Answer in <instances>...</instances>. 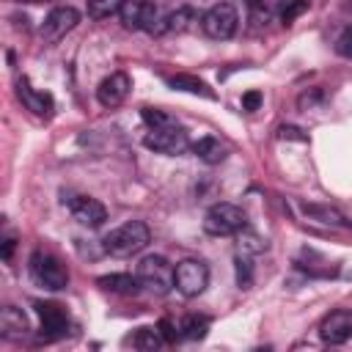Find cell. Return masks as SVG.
Listing matches in <instances>:
<instances>
[{"mask_svg": "<svg viewBox=\"0 0 352 352\" xmlns=\"http://www.w3.org/2000/svg\"><path fill=\"white\" fill-rule=\"evenodd\" d=\"M151 242V231L143 220H129L118 228H113L104 239H102V248L116 256V258H124V256H132V253H140L146 245Z\"/></svg>", "mask_w": 352, "mask_h": 352, "instance_id": "1", "label": "cell"}, {"mask_svg": "<svg viewBox=\"0 0 352 352\" xmlns=\"http://www.w3.org/2000/svg\"><path fill=\"white\" fill-rule=\"evenodd\" d=\"M138 280L143 289L154 292V294H168L173 286H176V270L168 264L165 256H143L138 261V270H135Z\"/></svg>", "mask_w": 352, "mask_h": 352, "instance_id": "2", "label": "cell"}, {"mask_svg": "<svg viewBox=\"0 0 352 352\" xmlns=\"http://www.w3.org/2000/svg\"><path fill=\"white\" fill-rule=\"evenodd\" d=\"M248 228V217L239 206L234 204H214L209 206V212L204 214V231L212 236H231Z\"/></svg>", "mask_w": 352, "mask_h": 352, "instance_id": "3", "label": "cell"}, {"mask_svg": "<svg viewBox=\"0 0 352 352\" xmlns=\"http://www.w3.org/2000/svg\"><path fill=\"white\" fill-rule=\"evenodd\" d=\"M28 270H30V278L50 289V292H58V289H66L69 286V270L52 256V253H44V250H36L28 261Z\"/></svg>", "mask_w": 352, "mask_h": 352, "instance_id": "4", "label": "cell"}, {"mask_svg": "<svg viewBox=\"0 0 352 352\" xmlns=\"http://www.w3.org/2000/svg\"><path fill=\"white\" fill-rule=\"evenodd\" d=\"M118 16L126 30L162 33V19H160V8L154 0H124Z\"/></svg>", "mask_w": 352, "mask_h": 352, "instance_id": "5", "label": "cell"}, {"mask_svg": "<svg viewBox=\"0 0 352 352\" xmlns=\"http://www.w3.org/2000/svg\"><path fill=\"white\" fill-rule=\"evenodd\" d=\"M143 146L157 151V154H165V157H179V154H184L190 148V138L179 124H170V126L151 129L143 138Z\"/></svg>", "mask_w": 352, "mask_h": 352, "instance_id": "6", "label": "cell"}, {"mask_svg": "<svg viewBox=\"0 0 352 352\" xmlns=\"http://www.w3.org/2000/svg\"><path fill=\"white\" fill-rule=\"evenodd\" d=\"M236 8L231 3H217L212 6L204 16H201V30L209 36V38H217V41H226L236 33Z\"/></svg>", "mask_w": 352, "mask_h": 352, "instance_id": "7", "label": "cell"}, {"mask_svg": "<svg viewBox=\"0 0 352 352\" xmlns=\"http://www.w3.org/2000/svg\"><path fill=\"white\" fill-rule=\"evenodd\" d=\"M209 286V267L201 258H184L176 264V289L184 297H198Z\"/></svg>", "mask_w": 352, "mask_h": 352, "instance_id": "8", "label": "cell"}, {"mask_svg": "<svg viewBox=\"0 0 352 352\" xmlns=\"http://www.w3.org/2000/svg\"><path fill=\"white\" fill-rule=\"evenodd\" d=\"M77 22H80V11H77V8H72V6H58V8H52V11L44 16L38 33H41L44 44H55V41H60L69 30H74Z\"/></svg>", "mask_w": 352, "mask_h": 352, "instance_id": "9", "label": "cell"}, {"mask_svg": "<svg viewBox=\"0 0 352 352\" xmlns=\"http://www.w3.org/2000/svg\"><path fill=\"white\" fill-rule=\"evenodd\" d=\"M36 314L41 319V338L55 341L69 333V314L58 302H36Z\"/></svg>", "mask_w": 352, "mask_h": 352, "instance_id": "10", "label": "cell"}, {"mask_svg": "<svg viewBox=\"0 0 352 352\" xmlns=\"http://www.w3.org/2000/svg\"><path fill=\"white\" fill-rule=\"evenodd\" d=\"M319 336H322L324 344H333V346L349 341V338H352V311H349V308H336V311H330V314L322 319V324H319Z\"/></svg>", "mask_w": 352, "mask_h": 352, "instance_id": "11", "label": "cell"}, {"mask_svg": "<svg viewBox=\"0 0 352 352\" xmlns=\"http://www.w3.org/2000/svg\"><path fill=\"white\" fill-rule=\"evenodd\" d=\"M66 204H69L72 217H74L80 226L99 228V226L107 220V209H104V204H99V201L91 198V195H72Z\"/></svg>", "mask_w": 352, "mask_h": 352, "instance_id": "12", "label": "cell"}, {"mask_svg": "<svg viewBox=\"0 0 352 352\" xmlns=\"http://www.w3.org/2000/svg\"><path fill=\"white\" fill-rule=\"evenodd\" d=\"M129 88H132L129 77H126L124 72H113L110 77H104V80L99 82V88H96V99H99L102 107H118V104L126 99Z\"/></svg>", "mask_w": 352, "mask_h": 352, "instance_id": "13", "label": "cell"}, {"mask_svg": "<svg viewBox=\"0 0 352 352\" xmlns=\"http://www.w3.org/2000/svg\"><path fill=\"white\" fill-rule=\"evenodd\" d=\"M16 96H19V102L30 110V113H36V116H50L52 113V96L50 94H44V91H36L33 85H30V80L28 77H22V80H16Z\"/></svg>", "mask_w": 352, "mask_h": 352, "instance_id": "14", "label": "cell"}, {"mask_svg": "<svg viewBox=\"0 0 352 352\" xmlns=\"http://www.w3.org/2000/svg\"><path fill=\"white\" fill-rule=\"evenodd\" d=\"M165 82L173 88V91H184V94H195V96H204V99H214V91L195 74H170L165 77Z\"/></svg>", "mask_w": 352, "mask_h": 352, "instance_id": "15", "label": "cell"}, {"mask_svg": "<svg viewBox=\"0 0 352 352\" xmlns=\"http://www.w3.org/2000/svg\"><path fill=\"white\" fill-rule=\"evenodd\" d=\"M96 283L104 289V292H113V294H138L143 286L138 280V275H126V272H113V275H102L96 278Z\"/></svg>", "mask_w": 352, "mask_h": 352, "instance_id": "16", "label": "cell"}, {"mask_svg": "<svg viewBox=\"0 0 352 352\" xmlns=\"http://www.w3.org/2000/svg\"><path fill=\"white\" fill-rule=\"evenodd\" d=\"M192 154H195L201 162H206V165H217V162L226 160L228 148H226V143H220L217 138L206 135V138H201L198 143H192Z\"/></svg>", "mask_w": 352, "mask_h": 352, "instance_id": "17", "label": "cell"}, {"mask_svg": "<svg viewBox=\"0 0 352 352\" xmlns=\"http://www.w3.org/2000/svg\"><path fill=\"white\" fill-rule=\"evenodd\" d=\"M0 327H3L6 338H22L28 333V319H25V314L19 308L6 305L3 314H0Z\"/></svg>", "mask_w": 352, "mask_h": 352, "instance_id": "18", "label": "cell"}, {"mask_svg": "<svg viewBox=\"0 0 352 352\" xmlns=\"http://www.w3.org/2000/svg\"><path fill=\"white\" fill-rule=\"evenodd\" d=\"M192 22H198V14H195L192 8H187V6H182V8L170 11V14L162 19V30L184 33V30H190V28H192Z\"/></svg>", "mask_w": 352, "mask_h": 352, "instance_id": "19", "label": "cell"}, {"mask_svg": "<svg viewBox=\"0 0 352 352\" xmlns=\"http://www.w3.org/2000/svg\"><path fill=\"white\" fill-rule=\"evenodd\" d=\"M162 333H160V324L157 327H138V333L132 336V346L135 349H143V352H151L162 344Z\"/></svg>", "mask_w": 352, "mask_h": 352, "instance_id": "20", "label": "cell"}, {"mask_svg": "<svg viewBox=\"0 0 352 352\" xmlns=\"http://www.w3.org/2000/svg\"><path fill=\"white\" fill-rule=\"evenodd\" d=\"M206 330H209V319H206V316H187V319L179 324V336H182V338H190V341L204 338Z\"/></svg>", "mask_w": 352, "mask_h": 352, "instance_id": "21", "label": "cell"}, {"mask_svg": "<svg viewBox=\"0 0 352 352\" xmlns=\"http://www.w3.org/2000/svg\"><path fill=\"white\" fill-rule=\"evenodd\" d=\"M124 0H88V16L91 19H104L110 14H118Z\"/></svg>", "mask_w": 352, "mask_h": 352, "instance_id": "22", "label": "cell"}, {"mask_svg": "<svg viewBox=\"0 0 352 352\" xmlns=\"http://www.w3.org/2000/svg\"><path fill=\"white\" fill-rule=\"evenodd\" d=\"M308 6H311V0H283V3H280V11H278V14H280V22H283V25H292L300 14L308 11Z\"/></svg>", "mask_w": 352, "mask_h": 352, "instance_id": "23", "label": "cell"}, {"mask_svg": "<svg viewBox=\"0 0 352 352\" xmlns=\"http://www.w3.org/2000/svg\"><path fill=\"white\" fill-rule=\"evenodd\" d=\"M245 3H248V11H250V19L258 22V25H264L275 11L272 0H245Z\"/></svg>", "mask_w": 352, "mask_h": 352, "instance_id": "24", "label": "cell"}, {"mask_svg": "<svg viewBox=\"0 0 352 352\" xmlns=\"http://www.w3.org/2000/svg\"><path fill=\"white\" fill-rule=\"evenodd\" d=\"M140 116H143V121H146L151 129H160V126H170V124H176L168 113H162V110H157V107H143V110H140Z\"/></svg>", "mask_w": 352, "mask_h": 352, "instance_id": "25", "label": "cell"}, {"mask_svg": "<svg viewBox=\"0 0 352 352\" xmlns=\"http://www.w3.org/2000/svg\"><path fill=\"white\" fill-rule=\"evenodd\" d=\"M236 283H239V289H250V283H253V270H250V261L245 253L236 256Z\"/></svg>", "mask_w": 352, "mask_h": 352, "instance_id": "26", "label": "cell"}, {"mask_svg": "<svg viewBox=\"0 0 352 352\" xmlns=\"http://www.w3.org/2000/svg\"><path fill=\"white\" fill-rule=\"evenodd\" d=\"M336 52L341 58H352V25L344 28L338 36H336Z\"/></svg>", "mask_w": 352, "mask_h": 352, "instance_id": "27", "label": "cell"}, {"mask_svg": "<svg viewBox=\"0 0 352 352\" xmlns=\"http://www.w3.org/2000/svg\"><path fill=\"white\" fill-rule=\"evenodd\" d=\"M239 234H242V231H239ZM239 250H242L245 256L261 253V250H264V242H261L256 234H242V236H239Z\"/></svg>", "mask_w": 352, "mask_h": 352, "instance_id": "28", "label": "cell"}, {"mask_svg": "<svg viewBox=\"0 0 352 352\" xmlns=\"http://www.w3.org/2000/svg\"><path fill=\"white\" fill-rule=\"evenodd\" d=\"M305 212L308 214H316V217H322L324 223H336V226H341V214L336 212V209H327V206H305Z\"/></svg>", "mask_w": 352, "mask_h": 352, "instance_id": "29", "label": "cell"}, {"mask_svg": "<svg viewBox=\"0 0 352 352\" xmlns=\"http://www.w3.org/2000/svg\"><path fill=\"white\" fill-rule=\"evenodd\" d=\"M261 107V91H245L242 94V110L245 113H256Z\"/></svg>", "mask_w": 352, "mask_h": 352, "instance_id": "30", "label": "cell"}, {"mask_svg": "<svg viewBox=\"0 0 352 352\" xmlns=\"http://www.w3.org/2000/svg\"><path fill=\"white\" fill-rule=\"evenodd\" d=\"M160 333H162V338H165L168 344H173L176 338H182V336H179V327H173L168 319H162V322H160Z\"/></svg>", "mask_w": 352, "mask_h": 352, "instance_id": "31", "label": "cell"}, {"mask_svg": "<svg viewBox=\"0 0 352 352\" xmlns=\"http://www.w3.org/2000/svg\"><path fill=\"white\" fill-rule=\"evenodd\" d=\"M278 138H280V140H286V138H289V140H305V135H302L297 126H278Z\"/></svg>", "mask_w": 352, "mask_h": 352, "instance_id": "32", "label": "cell"}]
</instances>
